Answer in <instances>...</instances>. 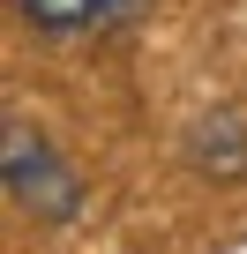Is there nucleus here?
Here are the masks:
<instances>
[{
  "mask_svg": "<svg viewBox=\"0 0 247 254\" xmlns=\"http://www.w3.org/2000/svg\"><path fill=\"white\" fill-rule=\"evenodd\" d=\"M8 194L23 209H45V217H68L75 209V172L30 135V127H8Z\"/></svg>",
  "mask_w": 247,
  "mask_h": 254,
  "instance_id": "1",
  "label": "nucleus"
},
{
  "mask_svg": "<svg viewBox=\"0 0 247 254\" xmlns=\"http://www.w3.org/2000/svg\"><path fill=\"white\" fill-rule=\"evenodd\" d=\"M135 0H23V15L38 23V30H53V38H75V30H105V23H120Z\"/></svg>",
  "mask_w": 247,
  "mask_h": 254,
  "instance_id": "2",
  "label": "nucleus"
}]
</instances>
